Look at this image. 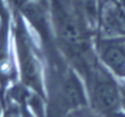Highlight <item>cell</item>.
<instances>
[{"label": "cell", "mask_w": 125, "mask_h": 117, "mask_svg": "<svg viewBox=\"0 0 125 117\" xmlns=\"http://www.w3.org/2000/svg\"><path fill=\"white\" fill-rule=\"evenodd\" d=\"M0 17L4 21L5 20H11L10 17V11H9V4L6 0H0Z\"/></svg>", "instance_id": "7"}, {"label": "cell", "mask_w": 125, "mask_h": 117, "mask_svg": "<svg viewBox=\"0 0 125 117\" xmlns=\"http://www.w3.org/2000/svg\"><path fill=\"white\" fill-rule=\"evenodd\" d=\"M93 49L98 62L123 81L125 77V36H105L96 32Z\"/></svg>", "instance_id": "4"}, {"label": "cell", "mask_w": 125, "mask_h": 117, "mask_svg": "<svg viewBox=\"0 0 125 117\" xmlns=\"http://www.w3.org/2000/svg\"><path fill=\"white\" fill-rule=\"evenodd\" d=\"M54 42L65 59L80 73L96 59L91 27L73 0H48Z\"/></svg>", "instance_id": "1"}, {"label": "cell", "mask_w": 125, "mask_h": 117, "mask_svg": "<svg viewBox=\"0 0 125 117\" xmlns=\"http://www.w3.org/2000/svg\"><path fill=\"white\" fill-rule=\"evenodd\" d=\"M19 79L11 20L3 21L0 26V88L4 89Z\"/></svg>", "instance_id": "5"}, {"label": "cell", "mask_w": 125, "mask_h": 117, "mask_svg": "<svg viewBox=\"0 0 125 117\" xmlns=\"http://www.w3.org/2000/svg\"><path fill=\"white\" fill-rule=\"evenodd\" d=\"M121 105H123V115L125 117V83L121 81Z\"/></svg>", "instance_id": "8"}, {"label": "cell", "mask_w": 125, "mask_h": 117, "mask_svg": "<svg viewBox=\"0 0 125 117\" xmlns=\"http://www.w3.org/2000/svg\"><path fill=\"white\" fill-rule=\"evenodd\" d=\"M3 111H4V110L1 108V101H0V116H1V113H3Z\"/></svg>", "instance_id": "9"}, {"label": "cell", "mask_w": 125, "mask_h": 117, "mask_svg": "<svg viewBox=\"0 0 125 117\" xmlns=\"http://www.w3.org/2000/svg\"><path fill=\"white\" fill-rule=\"evenodd\" d=\"M65 117H101V116L98 113H96L90 106H86V107L79 108V110L69 113Z\"/></svg>", "instance_id": "6"}, {"label": "cell", "mask_w": 125, "mask_h": 117, "mask_svg": "<svg viewBox=\"0 0 125 117\" xmlns=\"http://www.w3.org/2000/svg\"><path fill=\"white\" fill-rule=\"evenodd\" d=\"M12 41L20 84L47 100V58L43 44L20 13L14 11Z\"/></svg>", "instance_id": "2"}, {"label": "cell", "mask_w": 125, "mask_h": 117, "mask_svg": "<svg viewBox=\"0 0 125 117\" xmlns=\"http://www.w3.org/2000/svg\"><path fill=\"white\" fill-rule=\"evenodd\" d=\"M123 83H125V77H124V80H123Z\"/></svg>", "instance_id": "10"}, {"label": "cell", "mask_w": 125, "mask_h": 117, "mask_svg": "<svg viewBox=\"0 0 125 117\" xmlns=\"http://www.w3.org/2000/svg\"><path fill=\"white\" fill-rule=\"evenodd\" d=\"M90 107L101 117H124L121 105V81L107 70L97 59L81 73Z\"/></svg>", "instance_id": "3"}]
</instances>
